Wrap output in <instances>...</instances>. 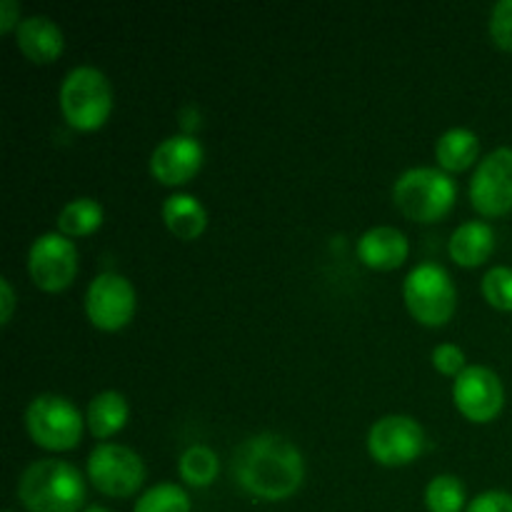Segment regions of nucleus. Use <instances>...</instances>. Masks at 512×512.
Returning a JSON list of instances; mask_svg holds the SVG:
<instances>
[{"label": "nucleus", "mask_w": 512, "mask_h": 512, "mask_svg": "<svg viewBox=\"0 0 512 512\" xmlns=\"http://www.w3.org/2000/svg\"><path fill=\"white\" fill-rule=\"evenodd\" d=\"M235 483L250 498L278 500L293 498L305 480L303 453L278 433H260L238 445L233 455Z\"/></svg>", "instance_id": "nucleus-1"}, {"label": "nucleus", "mask_w": 512, "mask_h": 512, "mask_svg": "<svg viewBox=\"0 0 512 512\" xmlns=\"http://www.w3.org/2000/svg\"><path fill=\"white\" fill-rule=\"evenodd\" d=\"M18 500L28 512H80L85 505V480L65 460H38L20 475Z\"/></svg>", "instance_id": "nucleus-2"}, {"label": "nucleus", "mask_w": 512, "mask_h": 512, "mask_svg": "<svg viewBox=\"0 0 512 512\" xmlns=\"http://www.w3.org/2000/svg\"><path fill=\"white\" fill-rule=\"evenodd\" d=\"M60 113L70 128L93 133L108 123L113 113V88L103 70L78 65L60 85Z\"/></svg>", "instance_id": "nucleus-3"}, {"label": "nucleus", "mask_w": 512, "mask_h": 512, "mask_svg": "<svg viewBox=\"0 0 512 512\" xmlns=\"http://www.w3.org/2000/svg\"><path fill=\"white\" fill-rule=\"evenodd\" d=\"M455 198V180L440 168H410L393 185L395 205L415 223H438L453 210Z\"/></svg>", "instance_id": "nucleus-4"}, {"label": "nucleus", "mask_w": 512, "mask_h": 512, "mask_svg": "<svg viewBox=\"0 0 512 512\" xmlns=\"http://www.w3.org/2000/svg\"><path fill=\"white\" fill-rule=\"evenodd\" d=\"M403 298L410 315L428 328L450 323L458 308V290L453 278L438 263H423L410 270L403 283Z\"/></svg>", "instance_id": "nucleus-5"}, {"label": "nucleus", "mask_w": 512, "mask_h": 512, "mask_svg": "<svg viewBox=\"0 0 512 512\" xmlns=\"http://www.w3.org/2000/svg\"><path fill=\"white\" fill-rule=\"evenodd\" d=\"M83 423L80 410L63 395H38L25 410V428L30 440L50 453L73 450L83 438Z\"/></svg>", "instance_id": "nucleus-6"}, {"label": "nucleus", "mask_w": 512, "mask_h": 512, "mask_svg": "<svg viewBox=\"0 0 512 512\" xmlns=\"http://www.w3.org/2000/svg\"><path fill=\"white\" fill-rule=\"evenodd\" d=\"M88 480L108 498H130L143 488L145 463L125 445L100 443L88 458Z\"/></svg>", "instance_id": "nucleus-7"}, {"label": "nucleus", "mask_w": 512, "mask_h": 512, "mask_svg": "<svg viewBox=\"0 0 512 512\" xmlns=\"http://www.w3.org/2000/svg\"><path fill=\"white\" fill-rule=\"evenodd\" d=\"M425 450V430L410 415H385L368 433V453L385 468H400L418 460Z\"/></svg>", "instance_id": "nucleus-8"}, {"label": "nucleus", "mask_w": 512, "mask_h": 512, "mask_svg": "<svg viewBox=\"0 0 512 512\" xmlns=\"http://www.w3.org/2000/svg\"><path fill=\"white\" fill-rule=\"evenodd\" d=\"M135 288L120 273H100L85 293V315L93 328L103 333H118L135 315Z\"/></svg>", "instance_id": "nucleus-9"}, {"label": "nucleus", "mask_w": 512, "mask_h": 512, "mask_svg": "<svg viewBox=\"0 0 512 512\" xmlns=\"http://www.w3.org/2000/svg\"><path fill=\"white\" fill-rule=\"evenodd\" d=\"M28 270L40 290L60 293V290L70 288L78 275V248L63 233L40 235L30 245Z\"/></svg>", "instance_id": "nucleus-10"}, {"label": "nucleus", "mask_w": 512, "mask_h": 512, "mask_svg": "<svg viewBox=\"0 0 512 512\" xmlns=\"http://www.w3.org/2000/svg\"><path fill=\"white\" fill-rule=\"evenodd\" d=\"M453 400L470 423H493L505 405V388L498 373L485 365H468L453 383Z\"/></svg>", "instance_id": "nucleus-11"}, {"label": "nucleus", "mask_w": 512, "mask_h": 512, "mask_svg": "<svg viewBox=\"0 0 512 512\" xmlns=\"http://www.w3.org/2000/svg\"><path fill=\"white\" fill-rule=\"evenodd\" d=\"M470 203L485 218L512 210V148H498L480 160L470 180Z\"/></svg>", "instance_id": "nucleus-12"}, {"label": "nucleus", "mask_w": 512, "mask_h": 512, "mask_svg": "<svg viewBox=\"0 0 512 512\" xmlns=\"http://www.w3.org/2000/svg\"><path fill=\"white\" fill-rule=\"evenodd\" d=\"M205 150L200 140L190 133H178L165 138L150 155V173L160 185H185L203 168Z\"/></svg>", "instance_id": "nucleus-13"}, {"label": "nucleus", "mask_w": 512, "mask_h": 512, "mask_svg": "<svg viewBox=\"0 0 512 512\" xmlns=\"http://www.w3.org/2000/svg\"><path fill=\"white\" fill-rule=\"evenodd\" d=\"M15 43L30 63L38 65L55 63L65 48L63 30L48 15H30V18L20 20L18 30H15Z\"/></svg>", "instance_id": "nucleus-14"}, {"label": "nucleus", "mask_w": 512, "mask_h": 512, "mask_svg": "<svg viewBox=\"0 0 512 512\" xmlns=\"http://www.w3.org/2000/svg\"><path fill=\"white\" fill-rule=\"evenodd\" d=\"M410 243L403 230L390 228V225H378L368 233L360 235L358 240V258L360 263L373 270H395L408 260Z\"/></svg>", "instance_id": "nucleus-15"}, {"label": "nucleus", "mask_w": 512, "mask_h": 512, "mask_svg": "<svg viewBox=\"0 0 512 512\" xmlns=\"http://www.w3.org/2000/svg\"><path fill=\"white\" fill-rule=\"evenodd\" d=\"M495 230L483 220H470L450 235L448 253L460 268H478L493 255Z\"/></svg>", "instance_id": "nucleus-16"}, {"label": "nucleus", "mask_w": 512, "mask_h": 512, "mask_svg": "<svg viewBox=\"0 0 512 512\" xmlns=\"http://www.w3.org/2000/svg\"><path fill=\"white\" fill-rule=\"evenodd\" d=\"M163 223L175 238L195 240L208 228V213L195 195L175 193L163 203Z\"/></svg>", "instance_id": "nucleus-17"}, {"label": "nucleus", "mask_w": 512, "mask_h": 512, "mask_svg": "<svg viewBox=\"0 0 512 512\" xmlns=\"http://www.w3.org/2000/svg\"><path fill=\"white\" fill-rule=\"evenodd\" d=\"M128 418V400L115 393V390H105V393L95 395L88 403V413H85V423H88L93 438L98 440H108L115 433H120L128 425Z\"/></svg>", "instance_id": "nucleus-18"}, {"label": "nucleus", "mask_w": 512, "mask_h": 512, "mask_svg": "<svg viewBox=\"0 0 512 512\" xmlns=\"http://www.w3.org/2000/svg\"><path fill=\"white\" fill-rule=\"evenodd\" d=\"M480 140L473 130L468 128H450L448 133L440 135L435 143V158H438L440 170L445 173H463L478 160Z\"/></svg>", "instance_id": "nucleus-19"}, {"label": "nucleus", "mask_w": 512, "mask_h": 512, "mask_svg": "<svg viewBox=\"0 0 512 512\" xmlns=\"http://www.w3.org/2000/svg\"><path fill=\"white\" fill-rule=\"evenodd\" d=\"M103 205L95 198H75L60 210L58 215V233L65 238H85L93 235L103 225Z\"/></svg>", "instance_id": "nucleus-20"}, {"label": "nucleus", "mask_w": 512, "mask_h": 512, "mask_svg": "<svg viewBox=\"0 0 512 512\" xmlns=\"http://www.w3.org/2000/svg\"><path fill=\"white\" fill-rule=\"evenodd\" d=\"M178 473L183 483L193 488H210L220 473V460L208 445H190L178 460Z\"/></svg>", "instance_id": "nucleus-21"}, {"label": "nucleus", "mask_w": 512, "mask_h": 512, "mask_svg": "<svg viewBox=\"0 0 512 512\" xmlns=\"http://www.w3.org/2000/svg\"><path fill=\"white\" fill-rule=\"evenodd\" d=\"M430 512H460L465 508V485L455 475H435L425 488Z\"/></svg>", "instance_id": "nucleus-22"}, {"label": "nucleus", "mask_w": 512, "mask_h": 512, "mask_svg": "<svg viewBox=\"0 0 512 512\" xmlns=\"http://www.w3.org/2000/svg\"><path fill=\"white\" fill-rule=\"evenodd\" d=\"M133 512H190V495L175 483H160L145 490Z\"/></svg>", "instance_id": "nucleus-23"}, {"label": "nucleus", "mask_w": 512, "mask_h": 512, "mask_svg": "<svg viewBox=\"0 0 512 512\" xmlns=\"http://www.w3.org/2000/svg\"><path fill=\"white\" fill-rule=\"evenodd\" d=\"M480 290H483V298L495 310L512 313V268H508V265L490 268L485 273L483 283H480Z\"/></svg>", "instance_id": "nucleus-24"}, {"label": "nucleus", "mask_w": 512, "mask_h": 512, "mask_svg": "<svg viewBox=\"0 0 512 512\" xmlns=\"http://www.w3.org/2000/svg\"><path fill=\"white\" fill-rule=\"evenodd\" d=\"M490 35L495 45L512 53V0H500L490 13Z\"/></svg>", "instance_id": "nucleus-25"}, {"label": "nucleus", "mask_w": 512, "mask_h": 512, "mask_svg": "<svg viewBox=\"0 0 512 512\" xmlns=\"http://www.w3.org/2000/svg\"><path fill=\"white\" fill-rule=\"evenodd\" d=\"M433 365L440 375L458 378L465 370V353L453 343H443L433 350Z\"/></svg>", "instance_id": "nucleus-26"}, {"label": "nucleus", "mask_w": 512, "mask_h": 512, "mask_svg": "<svg viewBox=\"0 0 512 512\" xmlns=\"http://www.w3.org/2000/svg\"><path fill=\"white\" fill-rule=\"evenodd\" d=\"M465 512H512V495L505 490H488L480 493Z\"/></svg>", "instance_id": "nucleus-27"}, {"label": "nucleus", "mask_w": 512, "mask_h": 512, "mask_svg": "<svg viewBox=\"0 0 512 512\" xmlns=\"http://www.w3.org/2000/svg\"><path fill=\"white\" fill-rule=\"evenodd\" d=\"M20 25V5L15 0H0V33H13Z\"/></svg>", "instance_id": "nucleus-28"}, {"label": "nucleus", "mask_w": 512, "mask_h": 512, "mask_svg": "<svg viewBox=\"0 0 512 512\" xmlns=\"http://www.w3.org/2000/svg\"><path fill=\"white\" fill-rule=\"evenodd\" d=\"M15 313V290L8 278H0V323L8 325Z\"/></svg>", "instance_id": "nucleus-29"}, {"label": "nucleus", "mask_w": 512, "mask_h": 512, "mask_svg": "<svg viewBox=\"0 0 512 512\" xmlns=\"http://www.w3.org/2000/svg\"><path fill=\"white\" fill-rule=\"evenodd\" d=\"M83 512H110V510H105V508H100V505H90V508H85Z\"/></svg>", "instance_id": "nucleus-30"}, {"label": "nucleus", "mask_w": 512, "mask_h": 512, "mask_svg": "<svg viewBox=\"0 0 512 512\" xmlns=\"http://www.w3.org/2000/svg\"><path fill=\"white\" fill-rule=\"evenodd\" d=\"M5 512H13V510H5Z\"/></svg>", "instance_id": "nucleus-31"}]
</instances>
